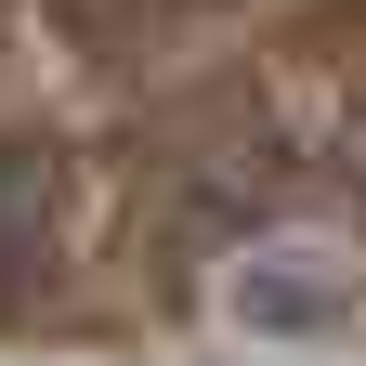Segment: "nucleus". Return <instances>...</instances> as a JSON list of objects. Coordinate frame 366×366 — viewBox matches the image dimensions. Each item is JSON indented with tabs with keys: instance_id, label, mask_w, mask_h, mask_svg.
Wrapping results in <instances>:
<instances>
[{
	"instance_id": "f03ea898",
	"label": "nucleus",
	"mask_w": 366,
	"mask_h": 366,
	"mask_svg": "<svg viewBox=\"0 0 366 366\" xmlns=\"http://www.w3.org/2000/svg\"><path fill=\"white\" fill-rule=\"evenodd\" d=\"M53 249V157L39 144H0V274Z\"/></svg>"
},
{
	"instance_id": "f257e3e1",
	"label": "nucleus",
	"mask_w": 366,
	"mask_h": 366,
	"mask_svg": "<svg viewBox=\"0 0 366 366\" xmlns=\"http://www.w3.org/2000/svg\"><path fill=\"white\" fill-rule=\"evenodd\" d=\"M222 314H236L249 340H353L366 288H353L340 249H314V236H262V249H236V274H222Z\"/></svg>"
}]
</instances>
